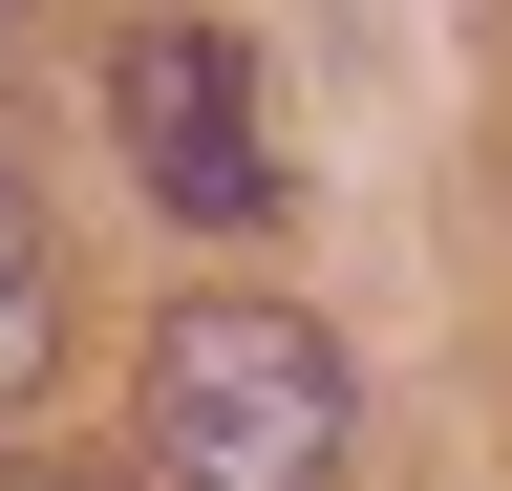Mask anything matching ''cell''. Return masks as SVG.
I'll list each match as a JSON object with an SVG mask.
<instances>
[{"label": "cell", "mask_w": 512, "mask_h": 491, "mask_svg": "<svg viewBox=\"0 0 512 491\" xmlns=\"http://www.w3.org/2000/svg\"><path fill=\"white\" fill-rule=\"evenodd\" d=\"M128 406H150V491H342V342L299 299H171Z\"/></svg>", "instance_id": "1"}, {"label": "cell", "mask_w": 512, "mask_h": 491, "mask_svg": "<svg viewBox=\"0 0 512 491\" xmlns=\"http://www.w3.org/2000/svg\"><path fill=\"white\" fill-rule=\"evenodd\" d=\"M107 129L171 214H278V150H256V65L214 22H128L107 43Z\"/></svg>", "instance_id": "2"}, {"label": "cell", "mask_w": 512, "mask_h": 491, "mask_svg": "<svg viewBox=\"0 0 512 491\" xmlns=\"http://www.w3.org/2000/svg\"><path fill=\"white\" fill-rule=\"evenodd\" d=\"M64 363V214L22 193V150H0V406H22Z\"/></svg>", "instance_id": "3"}, {"label": "cell", "mask_w": 512, "mask_h": 491, "mask_svg": "<svg viewBox=\"0 0 512 491\" xmlns=\"http://www.w3.org/2000/svg\"><path fill=\"white\" fill-rule=\"evenodd\" d=\"M0 491H107V470H64V449H0Z\"/></svg>", "instance_id": "4"}]
</instances>
